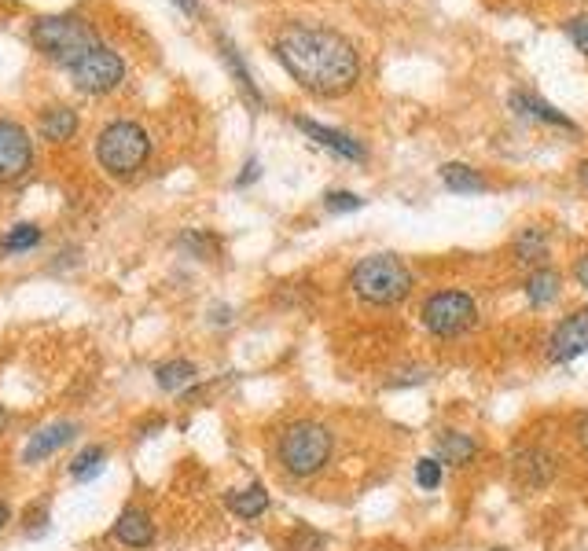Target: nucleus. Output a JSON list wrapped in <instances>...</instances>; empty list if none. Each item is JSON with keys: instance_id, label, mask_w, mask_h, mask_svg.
I'll use <instances>...</instances> for the list:
<instances>
[{"instance_id": "24", "label": "nucleus", "mask_w": 588, "mask_h": 551, "mask_svg": "<svg viewBox=\"0 0 588 551\" xmlns=\"http://www.w3.org/2000/svg\"><path fill=\"white\" fill-rule=\"evenodd\" d=\"M41 239H45V232H41L37 225H15L12 232L4 236L0 250H4V254H23V250H34Z\"/></svg>"}, {"instance_id": "32", "label": "nucleus", "mask_w": 588, "mask_h": 551, "mask_svg": "<svg viewBox=\"0 0 588 551\" xmlns=\"http://www.w3.org/2000/svg\"><path fill=\"white\" fill-rule=\"evenodd\" d=\"M8 522H12V507H8V504H0V529L8 526Z\"/></svg>"}, {"instance_id": "28", "label": "nucleus", "mask_w": 588, "mask_h": 551, "mask_svg": "<svg viewBox=\"0 0 588 551\" xmlns=\"http://www.w3.org/2000/svg\"><path fill=\"white\" fill-rule=\"evenodd\" d=\"M566 37L574 41L581 56H588V12L570 15V19H566Z\"/></svg>"}, {"instance_id": "25", "label": "nucleus", "mask_w": 588, "mask_h": 551, "mask_svg": "<svg viewBox=\"0 0 588 551\" xmlns=\"http://www.w3.org/2000/svg\"><path fill=\"white\" fill-rule=\"evenodd\" d=\"M441 467H445V463L438 460V456H423V460L416 463V485L419 489H438L441 485Z\"/></svg>"}, {"instance_id": "15", "label": "nucleus", "mask_w": 588, "mask_h": 551, "mask_svg": "<svg viewBox=\"0 0 588 551\" xmlns=\"http://www.w3.org/2000/svg\"><path fill=\"white\" fill-rule=\"evenodd\" d=\"M511 111L519 114V118H533V122H544V125H559V129H577L566 114H559L552 107V103L537 100V96H530V92H511L508 96Z\"/></svg>"}, {"instance_id": "3", "label": "nucleus", "mask_w": 588, "mask_h": 551, "mask_svg": "<svg viewBox=\"0 0 588 551\" xmlns=\"http://www.w3.org/2000/svg\"><path fill=\"white\" fill-rule=\"evenodd\" d=\"M350 291L368 305H397L412 294V269L397 254H372L353 265Z\"/></svg>"}, {"instance_id": "5", "label": "nucleus", "mask_w": 588, "mask_h": 551, "mask_svg": "<svg viewBox=\"0 0 588 551\" xmlns=\"http://www.w3.org/2000/svg\"><path fill=\"white\" fill-rule=\"evenodd\" d=\"M147 155H151V136L144 125L129 122V118L111 122L96 140V158L111 177H133L147 162Z\"/></svg>"}, {"instance_id": "34", "label": "nucleus", "mask_w": 588, "mask_h": 551, "mask_svg": "<svg viewBox=\"0 0 588 551\" xmlns=\"http://www.w3.org/2000/svg\"><path fill=\"white\" fill-rule=\"evenodd\" d=\"M8 427V412H4V408H0V430Z\"/></svg>"}, {"instance_id": "10", "label": "nucleus", "mask_w": 588, "mask_h": 551, "mask_svg": "<svg viewBox=\"0 0 588 551\" xmlns=\"http://www.w3.org/2000/svg\"><path fill=\"white\" fill-rule=\"evenodd\" d=\"M294 125H298V129L309 136V140H317L320 147H328V151H335V155H342V158H350V162H364V158H368V151H364L361 140H353V136L342 133V129L320 125V122H313V118H302V114L294 118Z\"/></svg>"}, {"instance_id": "11", "label": "nucleus", "mask_w": 588, "mask_h": 551, "mask_svg": "<svg viewBox=\"0 0 588 551\" xmlns=\"http://www.w3.org/2000/svg\"><path fill=\"white\" fill-rule=\"evenodd\" d=\"M114 540L125 544V548H151L155 544V522L144 507H125L118 522H114Z\"/></svg>"}, {"instance_id": "9", "label": "nucleus", "mask_w": 588, "mask_h": 551, "mask_svg": "<svg viewBox=\"0 0 588 551\" xmlns=\"http://www.w3.org/2000/svg\"><path fill=\"white\" fill-rule=\"evenodd\" d=\"M588 353V305L566 313L555 324L552 338H548V360L552 364H570V360L585 357Z\"/></svg>"}, {"instance_id": "2", "label": "nucleus", "mask_w": 588, "mask_h": 551, "mask_svg": "<svg viewBox=\"0 0 588 551\" xmlns=\"http://www.w3.org/2000/svg\"><path fill=\"white\" fill-rule=\"evenodd\" d=\"M335 452V434L317 419H298L280 430L276 441V460L291 478H313L331 463Z\"/></svg>"}, {"instance_id": "27", "label": "nucleus", "mask_w": 588, "mask_h": 551, "mask_svg": "<svg viewBox=\"0 0 588 551\" xmlns=\"http://www.w3.org/2000/svg\"><path fill=\"white\" fill-rule=\"evenodd\" d=\"M324 206H328L331 214H353V210H361L364 199L353 192H328L324 195Z\"/></svg>"}, {"instance_id": "6", "label": "nucleus", "mask_w": 588, "mask_h": 551, "mask_svg": "<svg viewBox=\"0 0 588 551\" xmlns=\"http://www.w3.org/2000/svg\"><path fill=\"white\" fill-rule=\"evenodd\" d=\"M419 320L430 335L438 338H456L467 335L478 324V305L467 291H434L419 309Z\"/></svg>"}, {"instance_id": "16", "label": "nucleus", "mask_w": 588, "mask_h": 551, "mask_svg": "<svg viewBox=\"0 0 588 551\" xmlns=\"http://www.w3.org/2000/svg\"><path fill=\"white\" fill-rule=\"evenodd\" d=\"M438 173H441V184L456 195H482L489 188V180L475 166H467V162H445Z\"/></svg>"}, {"instance_id": "1", "label": "nucleus", "mask_w": 588, "mask_h": 551, "mask_svg": "<svg viewBox=\"0 0 588 551\" xmlns=\"http://www.w3.org/2000/svg\"><path fill=\"white\" fill-rule=\"evenodd\" d=\"M272 48H276L283 70L306 92L324 96V100L346 96L361 78V56H357L353 41L328 26H283Z\"/></svg>"}, {"instance_id": "17", "label": "nucleus", "mask_w": 588, "mask_h": 551, "mask_svg": "<svg viewBox=\"0 0 588 551\" xmlns=\"http://www.w3.org/2000/svg\"><path fill=\"white\" fill-rule=\"evenodd\" d=\"M559 287H563V280H559V272L548 269V265H537V269L526 276V283H522V291H526V298H530V305H552L555 298H559Z\"/></svg>"}, {"instance_id": "4", "label": "nucleus", "mask_w": 588, "mask_h": 551, "mask_svg": "<svg viewBox=\"0 0 588 551\" xmlns=\"http://www.w3.org/2000/svg\"><path fill=\"white\" fill-rule=\"evenodd\" d=\"M30 41L37 45V52H45L48 59L67 63V67H74L85 52L100 45L92 26L78 15H45V19H37L30 26Z\"/></svg>"}, {"instance_id": "30", "label": "nucleus", "mask_w": 588, "mask_h": 551, "mask_svg": "<svg viewBox=\"0 0 588 551\" xmlns=\"http://www.w3.org/2000/svg\"><path fill=\"white\" fill-rule=\"evenodd\" d=\"M258 177H261V162H258V158H250V162H247V173H239L236 188H247L250 180H258Z\"/></svg>"}, {"instance_id": "21", "label": "nucleus", "mask_w": 588, "mask_h": 551, "mask_svg": "<svg viewBox=\"0 0 588 551\" xmlns=\"http://www.w3.org/2000/svg\"><path fill=\"white\" fill-rule=\"evenodd\" d=\"M548 250H552V243H548V232H544V228H537V225L522 228L519 236H515V258H519L522 265H544Z\"/></svg>"}, {"instance_id": "31", "label": "nucleus", "mask_w": 588, "mask_h": 551, "mask_svg": "<svg viewBox=\"0 0 588 551\" xmlns=\"http://www.w3.org/2000/svg\"><path fill=\"white\" fill-rule=\"evenodd\" d=\"M574 276H577V283L588 291V254H581V258L574 261Z\"/></svg>"}, {"instance_id": "7", "label": "nucleus", "mask_w": 588, "mask_h": 551, "mask_svg": "<svg viewBox=\"0 0 588 551\" xmlns=\"http://www.w3.org/2000/svg\"><path fill=\"white\" fill-rule=\"evenodd\" d=\"M70 78H74V85H78L81 92H89V96H103V92H111V89L122 85L125 63L114 48L96 45L92 52H85V56L70 67Z\"/></svg>"}, {"instance_id": "20", "label": "nucleus", "mask_w": 588, "mask_h": 551, "mask_svg": "<svg viewBox=\"0 0 588 551\" xmlns=\"http://www.w3.org/2000/svg\"><path fill=\"white\" fill-rule=\"evenodd\" d=\"M228 511L236 518H261L269 511V493H265V485H247V489H236V493H228Z\"/></svg>"}, {"instance_id": "13", "label": "nucleus", "mask_w": 588, "mask_h": 551, "mask_svg": "<svg viewBox=\"0 0 588 551\" xmlns=\"http://www.w3.org/2000/svg\"><path fill=\"white\" fill-rule=\"evenodd\" d=\"M78 434V427L74 423H67V419H59V423H48V427H41L30 438V445L23 449V463H45L48 456H56L63 445H67L70 438Z\"/></svg>"}, {"instance_id": "33", "label": "nucleus", "mask_w": 588, "mask_h": 551, "mask_svg": "<svg viewBox=\"0 0 588 551\" xmlns=\"http://www.w3.org/2000/svg\"><path fill=\"white\" fill-rule=\"evenodd\" d=\"M577 430H581V441H585V445H588V416L581 419V427H577Z\"/></svg>"}, {"instance_id": "35", "label": "nucleus", "mask_w": 588, "mask_h": 551, "mask_svg": "<svg viewBox=\"0 0 588 551\" xmlns=\"http://www.w3.org/2000/svg\"><path fill=\"white\" fill-rule=\"evenodd\" d=\"M493 551H508V548H493Z\"/></svg>"}, {"instance_id": "8", "label": "nucleus", "mask_w": 588, "mask_h": 551, "mask_svg": "<svg viewBox=\"0 0 588 551\" xmlns=\"http://www.w3.org/2000/svg\"><path fill=\"white\" fill-rule=\"evenodd\" d=\"M34 166V140L23 125L0 118V184L23 180Z\"/></svg>"}, {"instance_id": "23", "label": "nucleus", "mask_w": 588, "mask_h": 551, "mask_svg": "<svg viewBox=\"0 0 588 551\" xmlns=\"http://www.w3.org/2000/svg\"><path fill=\"white\" fill-rule=\"evenodd\" d=\"M103 460H107V449H103V445H85V449L70 460V474H74L78 482H92V478L103 471Z\"/></svg>"}, {"instance_id": "14", "label": "nucleus", "mask_w": 588, "mask_h": 551, "mask_svg": "<svg viewBox=\"0 0 588 551\" xmlns=\"http://www.w3.org/2000/svg\"><path fill=\"white\" fill-rule=\"evenodd\" d=\"M478 456V441L464 430H441L438 434V460L449 467H471Z\"/></svg>"}, {"instance_id": "22", "label": "nucleus", "mask_w": 588, "mask_h": 551, "mask_svg": "<svg viewBox=\"0 0 588 551\" xmlns=\"http://www.w3.org/2000/svg\"><path fill=\"white\" fill-rule=\"evenodd\" d=\"M221 56H225V63H228V70H232V78H236V85L243 89V96H247L254 107H261V92H258V85L250 81V70H247V63L239 59V52L232 48V41L228 37H221Z\"/></svg>"}, {"instance_id": "26", "label": "nucleus", "mask_w": 588, "mask_h": 551, "mask_svg": "<svg viewBox=\"0 0 588 551\" xmlns=\"http://www.w3.org/2000/svg\"><path fill=\"white\" fill-rule=\"evenodd\" d=\"M324 533H317V529H309V526H298L291 533V551H324Z\"/></svg>"}, {"instance_id": "12", "label": "nucleus", "mask_w": 588, "mask_h": 551, "mask_svg": "<svg viewBox=\"0 0 588 551\" xmlns=\"http://www.w3.org/2000/svg\"><path fill=\"white\" fill-rule=\"evenodd\" d=\"M555 471H559V463L548 449H522L515 456V478L526 489H544L555 478Z\"/></svg>"}, {"instance_id": "18", "label": "nucleus", "mask_w": 588, "mask_h": 551, "mask_svg": "<svg viewBox=\"0 0 588 551\" xmlns=\"http://www.w3.org/2000/svg\"><path fill=\"white\" fill-rule=\"evenodd\" d=\"M195 375H199V368H195L192 360L177 357V360H162L159 368H155V383L166 394H181V390H188L195 383Z\"/></svg>"}, {"instance_id": "29", "label": "nucleus", "mask_w": 588, "mask_h": 551, "mask_svg": "<svg viewBox=\"0 0 588 551\" xmlns=\"http://www.w3.org/2000/svg\"><path fill=\"white\" fill-rule=\"evenodd\" d=\"M181 247L192 250L195 258H210V250H217V243L210 236H203V232H188V236L181 239Z\"/></svg>"}, {"instance_id": "19", "label": "nucleus", "mask_w": 588, "mask_h": 551, "mask_svg": "<svg viewBox=\"0 0 588 551\" xmlns=\"http://www.w3.org/2000/svg\"><path fill=\"white\" fill-rule=\"evenodd\" d=\"M78 125V111H70V107H48L41 114V136L48 144H67L70 136L78 133Z\"/></svg>"}]
</instances>
